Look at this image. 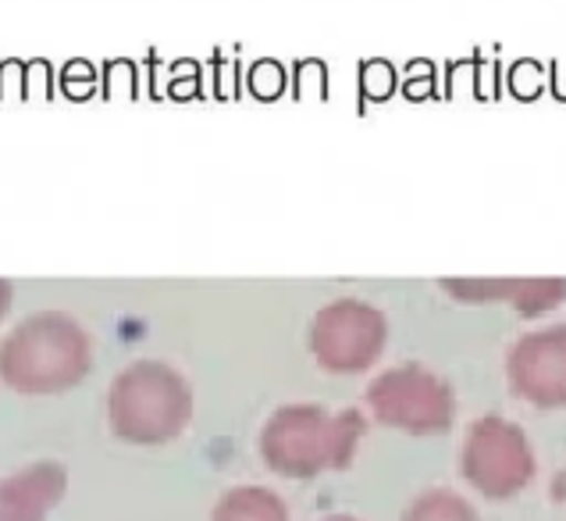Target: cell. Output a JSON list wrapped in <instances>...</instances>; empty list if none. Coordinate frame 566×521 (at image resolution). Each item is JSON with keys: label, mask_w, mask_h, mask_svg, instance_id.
Wrapping results in <instances>:
<instances>
[{"label": "cell", "mask_w": 566, "mask_h": 521, "mask_svg": "<svg viewBox=\"0 0 566 521\" xmlns=\"http://www.w3.org/2000/svg\"><path fill=\"white\" fill-rule=\"evenodd\" d=\"M413 521H471L460 503H420Z\"/></svg>", "instance_id": "cell-4"}, {"label": "cell", "mask_w": 566, "mask_h": 521, "mask_svg": "<svg viewBox=\"0 0 566 521\" xmlns=\"http://www.w3.org/2000/svg\"><path fill=\"white\" fill-rule=\"evenodd\" d=\"M381 407L388 418L402 421H434L442 415V397L434 393L428 378L413 375H392L381 386Z\"/></svg>", "instance_id": "cell-3"}, {"label": "cell", "mask_w": 566, "mask_h": 521, "mask_svg": "<svg viewBox=\"0 0 566 521\" xmlns=\"http://www.w3.org/2000/svg\"><path fill=\"white\" fill-rule=\"evenodd\" d=\"M521 378L535 397L566 393V333H548L531 340L524 351Z\"/></svg>", "instance_id": "cell-2"}, {"label": "cell", "mask_w": 566, "mask_h": 521, "mask_svg": "<svg viewBox=\"0 0 566 521\" xmlns=\"http://www.w3.org/2000/svg\"><path fill=\"white\" fill-rule=\"evenodd\" d=\"M471 471L478 482H492V486L521 482V476L527 471L521 439L510 429H499V425H481L471 444Z\"/></svg>", "instance_id": "cell-1"}]
</instances>
